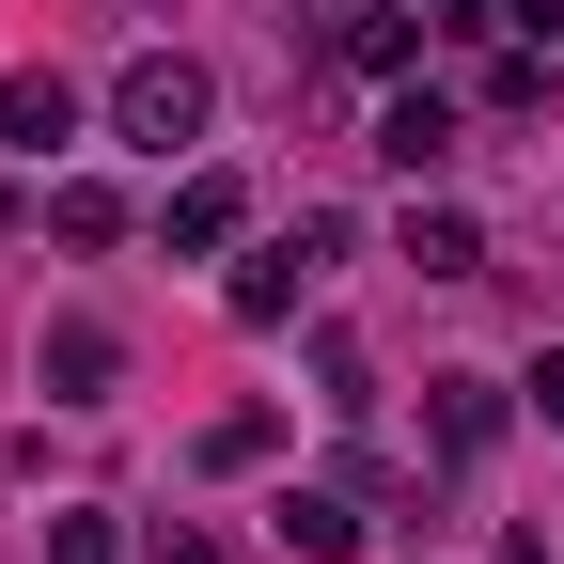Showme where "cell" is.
I'll return each instance as SVG.
<instances>
[{
  "label": "cell",
  "instance_id": "6da1fadb",
  "mask_svg": "<svg viewBox=\"0 0 564 564\" xmlns=\"http://www.w3.org/2000/svg\"><path fill=\"white\" fill-rule=\"evenodd\" d=\"M110 126L141 141V158H188V141H204V63H173V47H141L126 79H110Z\"/></svg>",
  "mask_w": 564,
  "mask_h": 564
},
{
  "label": "cell",
  "instance_id": "7a4b0ae2",
  "mask_svg": "<svg viewBox=\"0 0 564 564\" xmlns=\"http://www.w3.org/2000/svg\"><path fill=\"white\" fill-rule=\"evenodd\" d=\"M329 251H345V220H329V204H299V236H267V251L236 267V314H251V329H282V314L314 299V267H329Z\"/></svg>",
  "mask_w": 564,
  "mask_h": 564
},
{
  "label": "cell",
  "instance_id": "3957f363",
  "mask_svg": "<svg viewBox=\"0 0 564 564\" xmlns=\"http://www.w3.org/2000/svg\"><path fill=\"white\" fill-rule=\"evenodd\" d=\"M32 377H47V408H110V377H126V345H110L95 314H47V329H32Z\"/></svg>",
  "mask_w": 564,
  "mask_h": 564
},
{
  "label": "cell",
  "instance_id": "277c9868",
  "mask_svg": "<svg viewBox=\"0 0 564 564\" xmlns=\"http://www.w3.org/2000/svg\"><path fill=\"white\" fill-rule=\"evenodd\" d=\"M0 141H79V79H47V63H17V79H0Z\"/></svg>",
  "mask_w": 564,
  "mask_h": 564
},
{
  "label": "cell",
  "instance_id": "5b68a950",
  "mask_svg": "<svg viewBox=\"0 0 564 564\" xmlns=\"http://www.w3.org/2000/svg\"><path fill=\"white\" fill-rule=\"evenodd\" d=\"M377 158H392V173L423 188V173L455 158V110H440V95H392V110H377Z\"/></svg>",
  "mask_w": 564,
  "mask_h": 564
},
{
  "label": "cell",
  "instance_id": "8992f818",
  "mask_svg": "<svg viewBox=\"0 0 564 564\" xmlns=\"http://www.w3.org/2000/svg\"><path fill=\"white\" fill-rule=\"evenodd\" d=\"M423 423H440V455H486L502 440V392L486 377H423Z\"/></svg>",
  "mask_w": 564,
  "mask_h": 564
},
{
  "label": "cell",
  "instance_id": "52a82bcc",
  "mask_svg": "<svg viewBox=\"0 0 564 564\" xmlns=\"http://www.w3.org/2000/svg\"><path fill=\"white\" fill-rule=\"evenodd\" d=\"M408 267L423 282H486V236L455 220V204H408Z\"/></svg>",
  "mask_w": 564,
  "mask_h": 564
},
{
  "label": "cell",
  "instance_id": "ba28073f",
  "mask_svg": "<svg viewBox=\"0 0 564 564\" xmlns=\"http://www.w3.org/2000/svg\"><path fill=\"white\" fill-rule=\"evenodd\" d=\"M282 549H299V564H345V549H361V502H329V486H299V502H282Z\"/></svg>",
  "mask_w": 564,
  "mask_h": 564
},
{
  "label": "cell",
  "instance_id": "9c48e42d",
  "mask_svg": "<svg viewBox=\"0 0 564 564\" xmlns=\"http://www.w3.org/2000/svg\"><path fill=\"white\" fill-rule=\"evenodd\" d=\"M47 236H63V251H110V236H126V204L79 173V188H47Z\"/></svg>",
  "mask_w": 564,
  "mask_h": 564
},
{
  "label": "cell",
  "instance_id": "30bf717a",
  "mask_svg": "<svg viewBox=\"0 0 564 564\" xmlns=\"http://www.w3.org/2000/svg\"><path fill=\"white\" fill-rule=\"evenodd\" d=\"M220 236H236V173H188L173 188V251H220Z\"/></svg>",
  "mask_w": 564,
  "mask_h": 564
},
{
  "label": "cell",
  "instance_id": "8fae6325",
  "mask_svg": "<svg viewBox=\"0 0 564 564\" xmlns=\"http://www.w3.org/2000/svg\"><path fill=\"white\" fill-rule=\"evenodd\" d=\"M47 564H126V533H110V518L79 502V518H47Z\"/></svg>",
  "mask_w": 564,
  "mask_h": 564
},
{
  "label": "cell",
  "instance_id": "7c38bea8",
  "mask_svg": "<svg viewBox=\"0 0 564 564\" xmlns=\"http://www.w3.org/2000/svg\"><path fill=\"white\" fill-rule=\"evenodd\" d=\"M141 564H220V533H158V549H141Z\"/></svg>",
  "mask_w": 564,
  "mask_h": 564
},
{
  "label": "cell",
  "instance_id": "4fadbf2b",
  "mask_svg": "<svg viewBox=\"0 0 564 564\" xmlns=\"http://www.w3.org/2000/svg\"><path fill=\"white\" fill-rule=\"evenodd\" d=\"M502 32H564V0H502Z\"/></svg>",
  "mask_w": 564,
  "mask_h": 564
},
{
  "label": "cell",
  "instance_id": "5bb4252c",
  "mask_svg": "<svg viewBox=\"0 0 564 564\" xmlns=\"http://www.w3.org/2000/svg\"><path fill=\"white\" fill-rule=\"evenodd\" d=\"M533 408H549V423H564V345H549V361H533Z\"/></svg>",
  "mask_w": 564,
  "mask_h": 564
}]
</instances>
